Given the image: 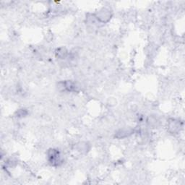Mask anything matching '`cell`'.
<instances>
[{
	"instance_id": "6da1fadb",
	"label": "cell",
	"mask_w": 185,
	"mask_h": 185,
	"mask_svg": "<svg viewBox=\"0 0 185 185\" xmlns=\"http://www.w3.org/2000/svg\"><path fill=\"white\" fill-rule=\"evenodd\" d=\"M48 161L51 164V165L56 166H59L62 162L61 160L60 153L57 150L51 149L48 151Z\"/></svg>"
},
{
	"instance_id": "7a4b0ae2",
	"label": "cell",
	"mask_w": 185,
	"mask_h": 185,
	"mask_svg": "<svg viewBox=\"0 0 185 185\" xmlns=\"http://www.w3.org/2000/svg\"><path fill=\"white\" fill-rule=\"evenodd\" d=\"M111 13L109 10L103 8L100 11L96 14V18L99 21L103 22V23H106L111 19Z\"/></svg>"
},
{
	"instance_id": "3957f363",
	"label": "cell",
	"mask_w": 185,
	"mask_h": 185,
	"mask_svg": "<svg viewBox=\"0 0 185 185\" xmlns=\"http://www.w3.org/2000/svg\"><path fill=\"white\" fill-rule=\"evenodd\" d=\"M180 127V122L179 121L176 120V119H172L168 123V129H169V131L171 133H176V132H178L179 130Z\"/></svg>"
},
{
	"instance_id": "277c9868",
	"label": "cell",
	"mask_w": 185,
	"mask_h": 185,
	"mask_svg": "<svg viewBox=\"0 0 185 185\" xmlns=\"http://www.w3.org/2000/svg\"><path fill=\"white\" fill-rule=\"evenodd\" d=\"M67 54L68 52L65 48H60L56 51V56L60 59H64Z\"/></svg>"
},
{
	"instance_id": "5b68a950",
	"label": "cell",
	"mask_w": 185,
	"mask_h": 185,
	"mask_svg": "<svg viewBox=\"0 0 185 185\" xmlns=\"http://www.w3.org/2000/svg\"><path fill=\"white\" fill-rule=\"evenodd\" d=\"M63 86H64V88L68 91H72L75 89V83H72V81L70 80L65 81V82L63 83Z\"/></svg>"
},
{
	"instance_id": "8992f818",
	"label": "cell",
	"mask_w": 185,
	"mask_h": 185,
	"mask_svg": "<svg viewBox=\"0 0 185 185\" xmlns=\"http://www.w3.org/2000/svg\"><path fill=\"white\" fill-rule=\"evenodd\" d=\"M26 114H27V111L25 109H20V110L17 111V117H25V115Z\"/></svg>"
}]
</instances>
